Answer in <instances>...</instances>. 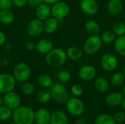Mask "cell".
I'll return each instance as SVG.
<instances>
[{
	"instance_id": "obj_12",
	"label": "cell",
	"mask_w": 125,
	"mask_h": 124,
	"mask_svg": "<svg viewBox=\"0 0 125 124\" xmlns=\"http://www.w3.org/2000/svg\"><path fill=\"white\" fill-rule=\"evenodd\" d=\"M26 31L29 36L31 37H38L43 31V21L35 18L31 20L27 25Z\"/></svg>"
},
{
	"instance_id": "obj_15",
	"label": "cell",
	"mask_w": 125,
	"mask_h": 124,
	"mask_svg": "<svg viewBox=\"0 0 125 124\" xmlns=\"http://www.w3.org/2000/svg\"><path fill=\"white\" fill-rule=\"evenodd\" d=\"M50 112L45 108H40L34 112V121L36 124H49Z\"/></svg>"
},
{
	"instance_id": "obj_23",
	"label": "cell",
	"mask_w": 125,
	"mask_h": 124,
	"mask_svg": "<svg viewBox=\"0 0 125 124\" xmlns=\"http://www.w3.org/2000/svg\"><path fill=\"white\" fill-rule=\"evenodd\" d=\"M85 29L90 35H98L100 32V26L95 20H89L85 23Z\"/></svg>"
},
{
	"instance_id": "obj_46",
	"label": "cell",
	"mask_w": 125,
	"mask_h": 124,
	"mask_svg": "<svg viewBox=\"0 0 125 124\" xmlns=\"http://www.w3.org/2000/svg\"><path fill=\"white\" fill-rule=\"evenodd\" d=\"M3 105V99L0 96V107Z\"/></svg>"
},
{
	"instance_id": "obj_3",
	"label": "cell",
	"mask_w": 125,
	"mask_h": 124,
	"mask_svg": "<svg viewBox=\"0 0 125 124\" xmlns=\"http://www.w3.org/2000/svg\"><path fill=\"white\" fill-rule=\"evenodd\" d=\"M49 90L51 91L52 99L58 103H66L70 98L67 88L62 83H53Z\"/></svg>"
},
{
	"instance_id": "obj_50",
	"label": "cell",
	"mask_w": 125,
	"mask_h": 124,
	"mask_svg": "<svg viewBox=\"0 0 125 124\" xmlns=\"http://www.w3.org/2000/svg\"><path fill=\"white\" fill-rule=\"evenodd\" d=\"M35 124V123H34V124Z\"/></svg>"
},
{
	"instance_id": "obj_27",
	"label": "cell",
	"mask_w": 125,
	"mask_h": 124,
	"mask_svg": "<svg viewBox=\"0 0 125 124\" xmlns=\"http://www.w3.org/2000/svg\"><path fill=\"white\" fill-rule=\"evenodd\" d=\"M114 48L120 56L125 57V34L119 36L114 41Z\"/></svg>"
},
{
	"instance_id": "obj_4",
	"label": "cell",
	"mask_w": 125,
	"mask_h": 124,
	"mask_svg": "<svg viewBox=\"0 0 125 124\" xmlns=\"http://www.w3.org/2000/svg\"><path fill=\"white\" fill-rule=\"evenodd\" d=\"M103 42L100 36L91 35L88 37L83 44V50L88 55H94L97 53L101 48Z\"/></svg>"
},
{
	"instance_id": "obj_19",
	"label": "cell",
	"mask_w": 125,
	"mask_h": 124,
	"mask_svg": "<svg viewBox=\"0 0 125 124\" xmlns=\"http://www.w3.org/2000/svg\"><path fill=\"white\" fill-rule=\"evenodd\" d=\"M94 87L99 93H105L110 88V83L106 78L103 77H98L94 82Z\"/></svg>"
},
{
	"instance_id": "obj_49",
	"label": "cell",
	"mask_w": 125,
	"mask_h": 124,
	"mask_svg": "<svg viewBox=\"0 0 125 124\" xmlns=\"http://www.w3.org/2000/svg\"><path fill=\"white\" fill-rule=\"evenodd\" d=\"M125 124L124 123H120V124Z\"/></svg>"
},
{
	"instance_id": "obj_7",
	"label": "cell",
	"mask_w": 125,
	"mask_h": 124,
	"mask_svg": "<svg viewBox=\"0 0 125 124\" xmlns=\"http://www.w3.org/2000/svg\"><path fill=\"white\" fill-rule=\"evenodd\" d=\"M70 12V5L62 1H59L56 3L52 4L51 7V16L56 19L62 20L67 17Z\"/></svg>"
},
{
	"instance_id": "obj_6",
	"label": "cell",
	"mask_w": 125,
	"mask_h": 124,
	"mask_svg": "<svg viewBox=\"0 0 125 124\" xmlns=\"http://www.w3.org/2000/svg\"><path fill=\"white\" fill-rule=\"evenodd\" d=\"M66 108L68 113L71 115L79 116L83 113L85 110V105L81 99L75 96L69 98L66 102Z\"/></svg>"
},
{
	"instance_id": "obj_48",
	"label": "cell",
	"mask_w": 125,
	"mask_h": 124,
	"mask_svg": "<svg viewBox=\"0 0 125 124\" xmlns=\"http://www.w3.org/2000/svg\"><path fill=\"white\" fill-rule=\"evenodd\" d=\"M16 124V123H15V122L13 121V122H12V123H10V124Z\"/></svg>"
},
{
	"instance_id": "obj_31",
	"label": "cell",
	"mask_w": 125,
	"mask_h": 124,
	"mask_svg": "<svg viewBox=\"0 0 125 124\" xmlns=\"http://www.w3.org/2000/svg\"><path fill=\"white\" fill-rule=\"evenodd\" d=\"M113 32L116 36H122L125 34V24L122 22H116L112 26Z\"/></svg>"
},
{
	"instance_id": "obj_13",
	"label": "cell",
	"mask_w": 125,
	"mask_h": 124,
	"mask_svg": "<svg viewBox=\"0 0 125 124\" xmlns=\"http://www.w3.org/2000/svg\"><path fill=\"white\" fill-rule=\"evenodd\" d=\"M97 74L96 69L94 66L86 64L81 67L78 71V76L80 79L84 81H90L93 80Z\"/></svg>"
},
{
	"instance_id": "obj_39",
	"label": "cell",
	"mask_w": 125,
	"mask_h": 124,
	"mask_svg": "<svg viewBox=\"0 0 125 124\" xmlns=\"http://www.w3.org/2000/svg\"><path fill=\"white\" fill-rule=\"evenodd\" d=\"M14 6L18 8L25 7L27 4V0H12Z\"/></svg>"
},
{
	"instance_id": "obj_22",
	"label": "cell",
	"mask_w": 125,
	"mask_h": 124,
	"mask_svg": "<svg viewBox=\"0 0 125 124\" xmlns=\"http://www.w3.org/2000/svg\"><path fill=\"white\" fill-rule=\"evenodd\" d=\"M66 54L67 58L72 61H78L83 56V52L81 49L77 46H70L66 50Z\"/></svg>"
},
{
	"instance_id": "obj_8",
	"label": "cell",
	"mask_w": 125,
	"mask_h": 124,
	"mask_svg": "<svg viewBox=\"0 0 125 124\" xmlns=\"http://www.w3.org/2000/svg\"><path fill=\"white\" fill-rule=\"evenodd\" d=\"M16 80L13 75L8 73L0 74V94H5L15 88Z\"/></svg>"
},
{
	"instance_id": "obj_44",
	"label": "cell",
	"mask_w": 125,
	"mask_h": 124,
	"mask_svg": "<svg viewBox=\"0 0 125 124\" xmlns=\"http://www.w3.org/2000/svg\"><path fill=\"white\" fill-rule=\"evenodd\" d=\"M122 108H123L124 111L125 112V98H124V99H123V102L122 103Z\"/></svg>"
},
{
	"instance_id": "obj_28",
	"label": "cell",
	"mask_w": 125,
	"mask_h": 124,
	"mask_svg": "<svg viewBox=\"0 0 125 124\" xmlns=\"http://www.w3.org/2000/svg\"><path fill=\"white\" fill-rule=\"evenodd\" d=\"M38 85L42 88H50L53 85V80L51 77L46 74L40 75L37 79Z\"/></svg>"
},
{
	"instance_id": "obj_32",
	"label": "cell",
	"mask_w": 125,
	"mask_h": 124,
	"mask_svg": "<svg viewBox=\"0 0 125 124\" xmlns=\"http://www.w3.org/2000/svg\"><path fill=\"white\" fill-rule=\"evenodd\" d=\"M12 115V110L7 107L6 106L0 107V121H5L9 120Z\"/></svg>"
},
{
	"instance_id": "obj_18",
	"label": "cell",
	"mask_w": 125,
	"mask_h": 124,
	"mask_svg": "<svg viewBox=\"0 0 125 124\" xmlns=\"http://www.w3.org/2000/svg\"><path fill=\"white\" fill-rule=\"evenodd\" d=\"M53 48V42L48 39H41L36 43V50L42 54H47Z\"/></svg>"
},
{
	"instance_id": "obj_29",
	"label": "cell",
	"mask_w": 125,
	"mask_h": 124,
	"mask_svg": "<svg viewBox=\"0 0 125 124\" xmlns=\"http://www.w3.org/2000/svg\"><path fill=\"white\" fill-rule=\"evenodd\" d=\"M101 40L103 42V43L105 44H112L114 42V41L116 40V34L113 32L112 30H107L105 31H104L102 35L100 36Z\"/></svg>"
},
{
	"instance_id": "obj_47",
	"label": "cell",
	"mask_w": 125,
	"mask_h": 124,
	"mask_svg": "<svg viewBox=\"0 0 125 124\" xmlns=\"http://www.w3.org/2000/svg\"><path fill=\"white\" fill-rule=\"evenodd\" d=\"M123 75H124V76H125V68L124 69V70H123Z\"/></svg>"
},
{
	"instance_id": "obj_16",
	"label": "cell",
	"mask_w": 125,
	"mask_h": 124,
	"mask_svg": "<svg viewBox=\"0 0 125 124\" xmlns=\"http://www.w3.org/2000/svg\"><path fill=\"white\" fill-rule=\"evenodd\" d=\"M124 98L125 97L122 93L114 91L107 95L105 98V102L111 107H117L122 105Z\"/></svg>"
},
{
	"instance_id": "obj_17",
	"label": "cell",
	"mask_w": 125,
	"mask_h": 124,
	"mask_svg": "<svg viewBox=\"0 0 125 124\" xmlns=\"http://www.w3.org/2000/svg\"><path fill=\"white\" fill-rule=\"evenodd\" d=\"M49 124H68V118L62 110H55L51 113Z\"/></svg>"
},
{
	"instance_id": "obj_2",
	"label": "cell",
	"mask_w": 125,
	"mask_h": 124,
	"mask_svg": "<svg viewBox=\"0 0 125 124\" xmlns=\"http://www.w3.org/2000/svg\"><path fill=\"white\" fill-rule=\"evenodd\" d=\"M67 59L66 51L62 48H53L45 56V61L51 67H59L64 65Z\"/></svg>"
},
{
	"instance_id": "obj_10",
	"label": "cell",
	"mask_w": 125,
	"mask_h": 124,
	"mask_svg": "<svg viewBox=\"0 0 125 124\" xmlns=\"http://www.w3.org/2000/svg\"><path fill=\"white\" fill-rule=\"evenodd\" d=\"M3 104L13 111L21 105V98L18 94L12 91L4 94L3 97Z\"/></svg>"
},
{
	"instance_id": "obj_43",
	"label": "cell",
	"mask_w": 125,
	"mask_h": 124,
	"mask_svg": "<svg viewBox=\"0 0 125 124\" xmlns=\"http://www.w3.org/2000/svg\"><path fill=\"white\" fill-rule=\"evenodd\" d=\"M75 124H87V122H86V121L85 120V119H83V118H80V119H78Z\"/></svg>"
},
{
	"instance_id": "obj_41",
	"label": "cell",
	"mask_w": 125,
	"mask_h": 124,
	"mask_svg": "<svg viewBox=\"0 0 125 124\" xmlns=\"http://www.w3.org/2000/svg\"><path fill=\"white\" fill-rule=\"evenodd\" d=\"M6 41V35L4 32L0 31V46H1Z\"/></svg>"
},
{
	"instance_id": "obj_34",
	"label": "cell",
	"mask_w": 125,
	"mask_h": 124,
	"mask_svg": "<svg viewBox=\"0 0 125 124\" xmlns=\"http://www.w3.org/2000/svg\"><path fill=\"white\" fill-rule=\"evenodd\" d=\"M58 78L62 83H67L71 79V74L67 70H63L58 74Z\"/></svg>"
},
{
	"instance_id": "obj_35",
	"label": "cell",
	"mask_w": 125,
	"mask_h": 124,
	"mask_svg": "<svg viewBox=\"0 0 125 124\" xmlns=\"http://www.w3.org/2000/svg\"><path fill=\"white\" fill-rule=\"evenodd\" d=\"M71 93L73 96H75L76 97H79L83 93V87L80 84H74L71 87Z\"/></svg>"
},
{
	"instance_id": "obj_38",
	"label": "cell",
	"mask_w": 125,
	"mask_h": 124,
	"mask_svg": "<svg viewBox=\"0 0 125 124\" xmlns=\"http://www.w3.org/2000/svg\"><path fill=\"white\" fill-rule=\"evenodd\" d=\"M42 2V0H27V5L29 7L35 10Z\"/></svg>"
},
{
	"instance_id": "obj_33",
	"label": "cell",
	"mask_w": 125,
	"mask_h": 124,
	"mask_svg": "<svg viewBox=\"0 0 125 124\" xmlns=\"http://www.w3.org/2000/svg\"><path fill=\"white\" fill-rule=\"evenodd\" d=\"M21 91L26 96H31L34 92V86L31 83L26 81L21 86Z\"/></svg>"
},
{
	"instance_id": "obj_36",
	"label": "cell",
	"mask_w": 125,
	"mask_h": 124,
	"mask_svg": "<svg viewBox=\"0 0 125 124\" xmlns=\"http://www.w3.org/2000/svg\"><path fill=\"white\" fill-rule=\"evenodd\" d=\"M12 6V0H0V10H10Z\"/></svg>"
},
{
	"instance_id": "obj_21",
	"label": "cell",
	"mask_w": 125,
	"mask_h": 124,
	"mask_svg": "<svg viewBox=\"0 0 125 124\" xmlns=\"http://www.w3.org/2000/svg\"><path fill=\"white\" fill-rule=\"evenodd\" d=\"M107 9L108 12L112 15H119L123 9V4L121 0H109Z\"/></svg>"
},
{
	"instance_id": "obj_5",
	"label": "cell",
	"mask_w": 125,
	"mask_h": 124,
	"mask_svg": "<svg viewBox=\"0 0 125 124\" xmlns=\"http://www.w3.org/2000/svg\"><path fill=\"white\" fill-rule=\"evenodd\" d=\"M31 75V69L29 66L24 62L18 63L13 69V77L16 81L24 83L27 81Z\"/></svg>"
},
{
	"instance_id": "obj_45",
	"label": "cell",
	"mask_w": 125,
	"mask_h": 124,
	"mask_svg": "<svg viewBox=\"0 0 125 124\" xmlns=\"http://www.w3.org/2000/svg\"><path fill=\"white\" fill-rule=\"evenodd\" d=\"M122 94H123V96H124V97L125 98V85L123 86V88H122Z\"/></svg>"
},
{
	"instance_id": "obj_11",
	"label": "cell",
	"mask_w": 125,
	"mask_h": 124,
	"mask_svg": "<svg viewBox=\"0 0 125 124\" xmlns=\"http://www.w3.org/2000/svg\"><path fill=\"white\" fill-rule=\"evenodd\" d=\"M80 7L85 15H94L98 12L99 4L97 0H81Z\"/></svg>"
},
{
	"instance_id": "obj_9",
	"label": "cell",
	"mask_w": 125,
	"mask_h": 124,
	"mask_svg": "<svg viewBox=\"0 0 125 124\" xmlns=\"http://www.w3.org/2000/svg\"><path fill=\"white\" fill-rule=\"evenodd\" d=\"M118 59L112 53L104 54L100 59L101 67L107 72H113L118 67Z\"/></svg>"
},
{
	"instance_id": "obj_40",
	"label": "cell",
	"mask_w": 125,
	"mask_h": 124,
	"mask_svg": "<svg viewBox=\"0 0 125 124\" xmlns=\"http://www.w3.org/2000/svg\"><path fill=\"white\" fill-rule=\"evenodd\" d=\"M25 48L28 51H34V50H36V43L31 41L27 42L25 45Z\"/></svg>"
},
{
	"instance_id": "obj_26",
	"label": "cell",
	"mask_w": 125,
	"mask_h": 124,
	"mask_svg": "<svg viewBox=\"0 0 125 124\" xmlns=\"http://www.w3.org/2000/svg\"><path fill=\"white\" fill-rule=\"evenodd\" d=\"M94 124H116L114 116L109 114H100L95 118Z\"/></svg>"
},
{
	"instance_id": "obj_25",
	"label": "cell",
	"mask_w": 125,
	"mask_h": 124,
	"mask_svg": "<svg viewBox=\"0 0 125 124\" xmlns=\"http://www.w3.org/2000/svg\"><path fill=\"white\" fill-rule=\"evenodd\" d=\"M14 14L10 10H0V23L4 25H10L14 21Z\"/></svg>"
},
{
	"instance_id": "obj_20",
	"label": "cell",
	"mask_w": 125,
	"mask_h": 124,
	"mask_svg": "<svg viewBox=\"0 0 125 124\" xmlns=\"http://www.w3.org/2000/svg\"><path fill=\"white\" fill-rule=\"evenodd\" d=\"M59 26L58 20L53 17H50L43 21V30L47 34L54 33Z\"/></svg>"
},
{
	"instance_id": "obj_14",
	"label": "cell",
	"mask_w": 125,
	"mask_h": 124,
	"mask_svg": "<svg viewBox=\"0 0 125 124\" xmlns=\"http://www.w3.org/2000/svg\"><path fill=\"white\" fill-rule=\"evenodd\" d=\"M35 15L37 19L44 21L51 17V7L49 4L42 2L35 9Z\"/></svg>"
},
{
	"instance_id": "obj_24",
	"label": "cell",
	"mask_w": 125,
	"mask_h": 124,
	"mask_svg": "<svg viewBox=\"0 0 125 124\" xmlns=\"http://www.w3.org/2000/svg\"><path fill=\"white\" fill-rule=\"evenodd\" d=\"M52 99L50 90L48 88H43L37 92L36 95L37 101L40 104H46L49 102Z\"/></svg>"
},
{
	"instance_id": "obj_30",
	"label": "cell",
	"mask_w": 125,
	"mask_h": 124,
	"mask_svg": "<svg viewBox=\"0 0 125 124\" xmlns=\"http://www.w3.org/2000/svg\"><path fill=\"white\" fill-rule=\"evenodd\" d=\"M125 78L123 72H117L112 75L111 77V83L115 87H119L122 86L125 82Z\"/></svg>"
},
{
	"instance_id": "obj_1",
	"label": "cell",
	"mask_w": 125,
	"mask_h": 124,
	"mask_svg": "<svg viewBox=\"0 0 125 124\" xmlns=\"http://www.w3.org/2000/svg\"><path fill=\"white\" fill-rule=\"evenodd\" d=\"M13 121L17 124H32L34 121V111L28 106H19L12 111Z\"/></svg>"
},
{
	"instance_id": "obj_42",
	"label": "cell",
	"mask_w": 125,
	"mask_h": 124,
	"mask_svg": "<svg viewBox=\"0 0 125 124\" xmlns=\"http://www.w3.org/2000/svg\"><path fill=\"white\" fill-rule=\"evenodd\" d=\"M59 1H60V0H42V1L44 3H46V4H49V5L50 4H53L56 3Z\"/></svg>"
},
{
	"instance_id": "obj_37",
	"label": "cell",
	"mask_w": 125,
	"mask_h": 124,
	"mask_svg": "<svg viewBox=\"0 0 125 124\" xmlns=\"http://www.w3.org/2000/svg\"><path fill=\"white\" fill-rule=\"evenodd\" d=\"M114 118L116 124L124 123L125 121V113L121 111L116 112L114 115Z\"/></svg>"
}]
</instances>
